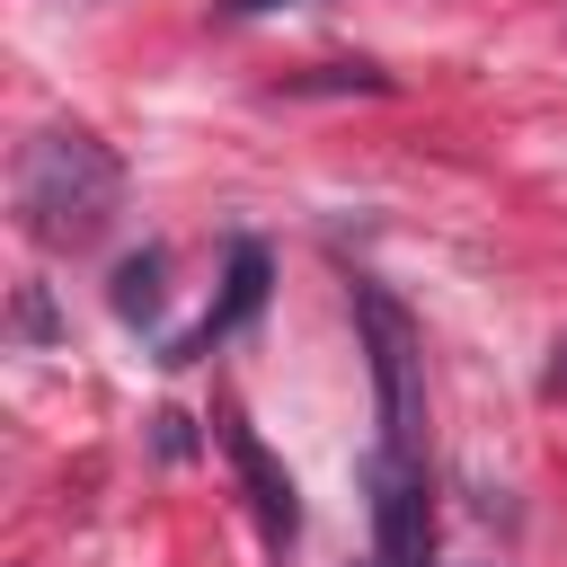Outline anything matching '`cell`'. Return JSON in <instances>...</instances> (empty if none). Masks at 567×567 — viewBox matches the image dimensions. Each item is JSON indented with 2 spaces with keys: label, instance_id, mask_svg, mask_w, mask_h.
Instances as JSON below:
<instances>
[{
  "label": "cell",
  "instance_id": "1",
  "mask_svg": "<svg viewBox=\"0 0 567 567\" xmlns=\"http://www.w3.org/2000/svg\"><path fill=\"white\" fill-rule=\"evenodd\" d=\"M9 195H18V230L53 257L106 239L115 204H124V159L89 133V124H44L18 142V168H9Z\"/></svg>",
  "mask_w": 567,
  "mask_h": 567
},
{
  "label": "cell",
  "instance_id": "2",
  "mask_svg": "<svg viewBox=\"0 0 567 567\" xmlns=\"http://www.w3.org/2000/svg\"><path fill=\"white\" fill-rule=\"evenodd\" d=\"M354 328H363V354H372V399H381V452H408L425 461V399H416V319L372 284L354 275Z\"/></svg>",
  "mask_w": 567,
  "mask_h": 567
},
{
  "label": "cell",
  "instance_id": "3",
  "mask_svg": "<svg viewBox=\"0 0 567 567\" xmlns=\"http://www.w3.org/2000/svg\"><path fill=\"white\" fill-rule=\"evenodd\" d=\"M363 487H372V558L381 567H434V514H425V461L408 452H372L363 461Z\"/></svg>",
  "mask_w": 567,
  "mask_h": 567
},
{
  "label": "cell",
  "instance_id": "4",
  "mask_svg": "<svg viewBox=\"0 0 567 567\" xmlns=\"http://www.w3.org/2000/svg\"><path fill=\"white\" fill-rule=\"evenodd\" d=\"M221 452H230V470H239V487H248L257 532H266L275 549H292V532H301V496H292V478L275 470V452L257 443V425H248L239 408H221Z\"/></svg>",
  "mask_w": 567,
  "mask_h": 567
},
{
  "label": "cell",
  "instance_id": "5",
  "mask_svg": "<svg viewBox=\"0 0 567 567\" xmlns=\"http://www.w3.org/2000/svg\"><path fill=\"white\" fill-rule=\"evenodd\" d=\"M266 275H275V266H266V248H257V239H230V275H221V301H213V310H204L186 337H168V354H159V363H204V354H213L230 328H248V319L266 310Z\"/></svg>",
  "mask_w": 567,
  "mask_h": 567
},
{
  "label": "cell",
  "instance_id": "6",
  "mask_svg": "<svg viewBox=\"0 0 567 567\" xmlns=\"http://www.w3.org/2000/svg\"><path fill=\"white\" fill-rule=\"evenodd\" d=\"M106 301H115L124 328H159V310H168V248H133L106 275Z\"/></svg>",
  "mask_w": 567,
  "mask_h": 567
},
{
  "label": "cell",
  "instance_id": "7",
  "mask_svg": "<svg viewBox=\"0 0 567 567\" xmlns=\"http://www.w3.org/2000/svg\"><path fill=\"white\" fill-rule=\"evenodd\" d=\"M390 80L372 71V62H328V71H301V80H284L275 97H381Z\"/></svg>",
  "mask_w": 567,
  "mask_h": 567
},
{
  "label": "cell",
  "instance_id": "8",
  "mask_svg": "<svg viewBox=\"0 0 567 567\" xmlns=\"http://www.w3.org/2000/svg\"><path fill=\"white\" fill-rule=\"evenodd\" d=\"M53 328H62V319H53V292H44V284H27V292H18V337H27V346H44Z\"/></svg>",
  "mask_w": 567,
  "mask_h": 567
},
{
  "label": "cell",
  "instance_id": "9",
  "mask_svg": "<svg viewBox=\"0 0 567 567\" xmlns=\"http://www.w3.org/2000/svg\"><path fill=\"white\" fill-rule=\"evenodd\" d=\"M275 9H301V0H213V18H275Z\"/></svg>",
  "mask_w": 567,
  "mask_h": 567
},
{
  "label": "cell",
  "instance_id": "10",
  "mask_svg": "<svg viewBox=\"0 0 567 567\" xmlns=\"http://www.w3.org/2000/svg\"><path fill=\"white\" fill-rule=\"evenodd\" d=\"M540 399H567V337H558L549 363H540Z\"/></svg>",
  "mask_w": 567,
  "mask_h": 567
},
{
  "label": "cell",
  "instance_id": "11",
  "mask_svg": "<svg viewBox=\"0 0 567 567\" xmlns=\"http://www.w3.org/2000/svg\"><path fill=\"white\" fill-rule=\"evenodd\" d=\"M372 567H381V558H372Z\"/></svg>",
  "mask_w": 567,
  "mask_h": 567
}]
</instances>
